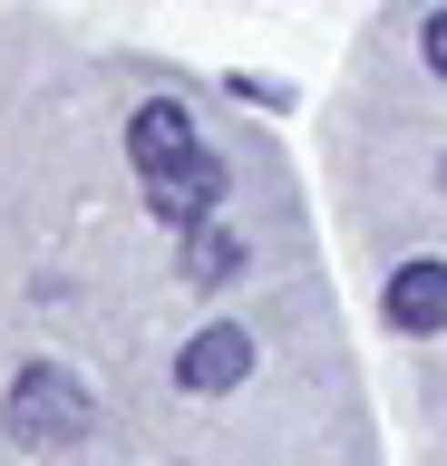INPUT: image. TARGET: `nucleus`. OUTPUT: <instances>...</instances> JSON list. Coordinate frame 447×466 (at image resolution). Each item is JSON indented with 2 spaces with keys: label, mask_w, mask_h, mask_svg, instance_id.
Wrapping results in <instances>:
<instances>
[{
  "label": "nucleus",
  "mask_w": 447,
  "mask_h": 466,
  "mask_svg": "<svg viewBox=\"0 0 447 466\" xmlns=\"http://www.w3.org/2000/svg\"><path fill=\"white\" fill-rule=\"evenodd\" d=\"M389 320L409 340H438L447 330V262H399L389 272Z\"/></svg>",
  "instance_id": "obj_5"
},
{
  "label": "nucleus",
  "mask_w": 447,
  "mask_h": 466,
  "mask_svg": "<svg viewBox=\"0 0 447 466\" xmlns=\"http://www.w3.org/2000/svg\"><path fill=\"white\" fill-rule=\"evenodd\" d=\"M243 379H253V330L243 320H214V330H195L176 350V389H195V399H224Z\"/></svg>",
  "instance_id": "obj_3"
},
{
  "label": "nucleus",
  "mask_w": 447,
  "mask_h": 466,
  "mask_svg": "<svg viewBox=\"0 0 447 466\" xmlns=\"http://www.w3.org/2000/svg\"><path fill=\"white\" fill-rule=\"evenodd\" d=\"M418 58H428V78H447V10H428V29H418Z\"/></svg>",
  "instance_id": "obj_7"
},
{
  "label": "nucleus",
  "mask_w": 447,
  "mask_h": 466,
  "mask_svg": "<svg viewBox=\"0 0 447 466\" xmlns=\"http://www.w3.org/2000/svg\"><path fill=\"white\" fill-rule=\"evenodd\" d=\"M438 175H447V166H438Z\"/></svg>",
  "instance_id": "obj_8"
},
{
  "label": "nucleus",
  "mask_w": 447,
  "mask_h": 466,
  "mask_svg": "<svg viewBox=\"0 0 447 466\" xmlns=\"http://www.w3.org/2000/svg\"><path fill=\"white\" fill-rule=\"evenodd\" d=\"M234 272H243V233L195 224V243H185V282H195V291H214V282H234Z\"/></svg>",
  "instance_id": "obj_6"
},
{
  "label": "nucleus",
  "mask_w": 447,
  "mask_h": 466,
  "mask_svg": "<svg viewBox=\"0 0 447 466\" xmlns=\"http://www.w3.org/2000/svg\"><path fill=\"white\" fill-rule=\"evenodd\" d=\"M0 428H10V447H20V457H59V447H78V437L97 428V408H88V389H78L59 360H39V370L10 379Z\"/></svg>",
  "instance_id": "obj_1"
},
{
  "label": "nucleus",
  "mask_w": 447,
  "mask_h": 466,
  "mask_svg": "<svg viewBox=\"0 0 447 466\" xmlns=\"http://www.w3.org/2000/svg\"><path fill=\"white\" fill-rule=\"evenodd\" d=\"M195 146L205 137H195V107H185V97H147V107L127 116V166L137 175H166L176 156H195Z\"/></svg>",
  "instance_id": "obj_4"
},
{
  "label": "nucleus",
  "mask_w": 447,
  "mask_h": 466,
  "mask_svg": "<svg viewBox=\"0 0 447 466\" xmlns=\"http://www.w3.org/2000/svg\"><path fill=\"white\" fill-rule=\"evenodd\" d=\"M224 185H234V175H224V156H214V146H195V156H176L166 175H147V204H156V224H166V233H195L214 204H224Z\"/></svg>",
  "instance_id": "obj_2"
}]
</instances>
